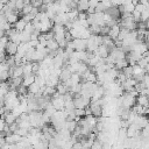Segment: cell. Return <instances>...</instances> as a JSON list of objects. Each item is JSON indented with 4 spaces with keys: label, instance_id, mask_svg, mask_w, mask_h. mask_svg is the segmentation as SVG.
<instances>
[{
    "label": "cell",
    "instance_id": "cell-2",
    "mask_svg": "<svg viewBox=\"0 0 149 149\" xmlns=\"http://www.w3.org/2000/svg\"><path fill=\"white\" fill-rule=\"evenodd\" d=\"M51 105L56 111H63L64 109V100L62 95H58L56 98H51Z\"/></svg>",
    "mask_w": 149,
    "mask_h": 149
},
{
    "label": "cell",
    "instance_id": "cell-27",
    "mask_svg": "<svg viewBox=\"0 0 149 149\" xmlns=\"http://www.w3.org/2000/svg\"><path fill=\"white\" fill-rule=\"evenodd\" d=\"M71 149H83V144H81V142H80V141H77V142H74Z\"/></svg>",
    "mask_w": 149,
    "mask_h": 149
},
{
    "label": "cell",
    "instance_id": "cell-3",
    "mask_svg": "<svg viewBox=\"0 0 149 149\" xmlns=\"http://www.w3.org/2000/svg\"><path fill=\"white\" fill-rule=\"evenodd\" d=\"M16 52H17V44L8 41L5 47V54L7 56H14V55H16Z\"/></svg>",
    "mask_w": 149,
    "mask_h": 149
},
{
    "label": "cell",
    "instance_id": "cell-29",
    "mask_svg": "<svg viewBox=\"0 0 149 149\" xmlns=\"http://www.w3.org/2000/svg\"><path fill=\"white\" fill-rule=\"evenodd\" d=\"M5 126H6V122H5V120H3V119H0V133L3 130Z\"/></svg>",
    "mask_w": 149,
    "mask_h": 149
},
{
    "label": "cell",
    "instance_id": "cell-9",
    "mask_svg": "<svg viewBox=\"0 0 149 149\" xmlns=\"http://www.w3.org/2000/svg\"><path fill=\"white\" fill-rule=\"evenodd\" d=\"M136 105H140V106H143V107H148V97L139 94L136 97Z\"/></svg>",
    "mask_w": 149,
    "mask_h": 149
},
{
    "label": "cell",
    "instance_id": "cell-30",
    "mask_svg": "<svg viewBox=\"0 0 149 149\" xmlns=\"http://www.w3.org/2000/svg\"><path fill=\"white\" fill-rule=\"evenodd\" d=\"M30 14H31V15L35 17V16L38 14V9H37V8H35V7H33V9L30 10Z\"/></svg>",
    "mask_w": 149,
    "mask_h": 149
},
{
    "label": "cell",
    "instance_id": "cell-17",
    "mask_svg": "<svg viewBox=\"0 0 149 149\" xmlns=\"http://www.w3.org/2000/svg\"><path fill=\"white\" fill-rule=\"evenodd\" d=\"M20 38H21V43H28L30 41V34L22 30L20 31Z\"/></svg>",
    "mask_w": 149,
    "mask_h": 149
},
{
    "label": "cell",
    "instance_id": "cell-31",
    "mask_svg": "<svg viewBox=\"0 0 149 149\" xmlns=\"http://www.w3.org/2000/svg\"><path fill=\"white\" fill-rule=\"evenodd\" d=\"M3 36H5V30L0 29V38H1V37H3Z\"/></svg>",
    "mask_w": 149,
    "mask_h": 149
},
{
    "label": "cell",
    "instance_id": "cell-19",
    "mask_svg": "<svg viewBox=\"0 0 149 149\" xmlns=\"http://www.w3.org/2000/svg\"><path fill=\"white\" fill-rule=\"evenodd\" d=\"M41 68H40V64H38V62H31V72H33V74L34 76H36L37 74V72H38V70H40Z\"/></svg>",
    "mask_w": 149,
    "mask_h": 149
},
{
    "label": "cell",
    "instance_id": "cell-14",
    "mask_svg": "<svg viewBox=\"0 0 149 149\" xmlns=\"http://www.w3.org/2000/svg\"><path fill=\"white\" fill-rule=\"evenodd\" d=\"M128 65V63H127V61L126 59H120V61H116L115 63H114V68L118 70V71H121L123 68H126Z\"/></svg>",
    "mask_w": 149,
    "mask_h": 149
},
{
    "label": "cell",
    "instance_id": "cell-10",
    "mask_svg": "<svg viewBox=\"0 0 149 149\" xmlns=\"http://www.w3.org/2000/svg\"><path fill=\"white\" fill-rule=\"evenodd\" d=\"M22 77H26V76H29V74H33L31 72V62H27L26 64L22 65Z\"/></svg>",
    "mask_w": 149,
    "mask_h": 149
},
{
    "label": "cell",
    "instance_id": "cell-5",
    "mask_svg": "<svg viewBox=\"0 0 149 149\" xmlns=\"http://www.w3.org/2000/svg\"><path fill=\"white\" fill-rule=\"evenodd\" d=\"M119 33H120V26L119 24H115V26H113V27H111L109 28V31H108V36L114 41V40H116L118 38V35H119Z\"/></svg>",
    "mask_w": 149,
    "mask_h": 149
},
{
    "label": "cell",
    "instance_id": "cell-7",
    "mask_svg": "<svg viewBox=\"0 0 149 149\" xmlns=\"http://www.w3.org/2000/svg\"><path fill=\"white\" fill-rule=\"evenodd\" d=\"M88 8V0H79L77 2V7L76 9L78 12H86Z\"/></svg>",
    "mask_w": 149,
    "mask_h": 149
},
{
    "label": "cell",
    "instance_id": "cell-25",
    "mask_svg": "<svg viewBox=\"0 0 149 149\" xmlns=\"http://www.w3.org/2000/svg\"><path fill=\"white\" fill-rule=\"evenodd\" d=\"M86 17H87V13L86 12H78V15H77L78 20H86Z\"/></svg>",
    "mask_w": 149,
    "mask_h": 149
},
{
    "label": "cell",
    "instance_id": "cell-12",
    "mask_svg": "<svg viewBox=\"0 0 149 149\" xmlns=\"http://www.w3.org/2000/svg\"><path fill=\"white\" fill-rule=\"evenodd\" d=\"M26 24H27V23H26V22H24L22 19H19V20H17V21L14 23V26H13V27H14V29H15L16 31H19V33H20V31H22V30L24 29Z\"/></svg>",
    "mask_w": 149,
    "mask_h": 149
},
{
    "label": "cell",
    "instance_id": "cell-4",
    "mask_svg": "<svg viewBox=\"0 0 149 149\" xmlns=\"http://www.w3.org/2000/svg\"><path fill=\"white\" fill-rule=\"evenodd\" d=\"M70 77H71V71L69 70L68 66L61 69V73H59V76H58V79H59L61 83H64L65 80L70 79Z\"/></svg>",
    "mask_w": 149,
    "mask_h": 149
},
{
    "label": "cell",
    "instance_id": "cell-1",
    "mask_svg": "<svg viewBox=\"0 0 149 149\" xmlns=\"http://www.w3.org/2000/svg\"><path fill=\"white\" fill-rule=\"evenodd\" d=\"M72 45L74 51H85L86 50V40L84 38H73Z\"/></svg>",
    "mask_w": 149,
    "mask_h": 149
},
{
    "label": "cell",
    "instance_id": "cell-18",
    "mask_svg": "<svg viewBox=\"0 0 149 149\" xmlns=\"http://www.w3.org/2000/svg\"><path fill=\"white\" fill-rule=\"evenodd\" d=\"M122 6H123V10L127 12V13H130V14H132V12H133L134 8H135V6L132 3V1L128 2V3H125V5H122Z\"/></svg>",
    "mask_w": 149,
    "mask_h": 149
},
{
    "label": "cell",
    "instance_id": "cell-26",
    "mask_svg": "<svg viewBox=\"0 0 149 149\" xmlns=\"http://www.w3.org/2000/svg\"><path fill=\"white\" fill-rule=\"evenodd\" d=\"M99 2H100V0H88V7L94 8Z\"/></svg>",
    "mask_w": 149,
    "mask_h": 149
},
{
    "label": "cell",
    "instance_id": "cell-23",
    "mask_svg": "<svg viewBox=\"0 0 149 149\" xmlns=\"http://www.w3.org/2000/svg\"><path fill=\"white\" fill-rule=\"evenodd\" d=\"M108 31H109V27H107L106 24L100 27V35H101V36L107 35V34H108Z\"/></svg>",
    "mask_w": 149,
    "mask_h": 149
},
{
    "label": "cell",
    "instance_id": "cell-20",
    "mask_svg": "<svg viewBox=\"0 0 149 149\" xmlns=\"http://www.w3.org/2000/svg\"><path fill=\"white\" fill-rule=\"evenodd\" d=\"M73 113H74V115H76L77 118H84V116H85V111H84V108H74Z\"/></svg>",
    "mask_w": 149,
    "mask_h": 149
},
{
    "label": "cell",
    "instance_id": "cell-15",
    "mask_svg": "<svg viewBox=\"0 0 149 149\" xmlns=\"http://www.w3.org/2000/svg\"><path fill=\"white\" fill-rule=\"evenodd\" d=\"M121 72L123 73V76L126 77V79H129L133 77V70H132V66L130 65H127L126 68H123L121 70Z\"/></svg>",
    "mask_w": 149,
    "mask_h": 149
},
{
    "label": "cell",
    "instance_id": "cell-11",
    "mask_svg": "<svg viewBox=\"0 0 149 149\" xmlns=\"http://www.w3.org/2000/svg\"><path fill=\"white\" fill-rule=\"evenodd\" d=\"M35 81V76L34 74H29V76H26V77H22V85L28 87L30 84H33Z\"/></svg>",
    "mask_w": 149,
    "mask_h": 149
},
{
    "label": "cell",
    "instance_id": "cell-22",
    "mask_svg": "<svg viewBox=\"0 0 149 149\" xmlns=\"http://www.w3.org/2000/svg\"><path fill=\"white\" fill-rule=\"evenodd\" d=\"M148 16H149V10L148 9H144L143 12H141V21L142 22H147Z\"/></svg>",
    "mask_w": 149,
    "mask_h": 149
},
{
    "label": "cell",
    "instance_id": "cell-13",
    "mask_svg": "<svg viewBox=\"0 0 149 149\" xmlns=\"http://www.w3.org/2000/svg\"><path fill=\"white\" fill-rule=\"evenodd\" d=\"M45 48H47L49 51H54V50H57V49H58V44H57V42L52 38V40L47 41V45H45Z\"/></svg>",
    "mask_w": 149,
    "mask_h": 149
},
{
    "label": "cell",
    "instance_id": "cell-16",
    "mask_svg": "<svg viewBox=\"0 0 149 149\" xmlns=\"http://www.w3.org/2000/svg\"><path fill=\"white\" fill-rule=\"evenodd\" d=\"M23 72H22V66H14L13 68V73L10 78H15V77H22Z\"/></svg>",
    "mask_w": 149,
    "mask_h": 149
},
{
    "label": "cell",
    "instance_id": "cell-24",
    "mask_svg": "<svg viewBox=\"0 0 149 149\" xmlns=\"http://www.w3.org/2000/svg\"><path fill=\"white\" fill-rule=\"evenodd\" d=\"M134 9L141 13V12H143L144 9H148V7H146L144 5H142V3H140V2H139L137 5H135V8H134Z\"/></svg>",
    "mask_w": 149,
    "mask_h": 149
},
{
    "label": "cell",
    "instance_id": "cell-8",
    "mask_svg": "<svg viewBox=\"0 0 149 149\" xmlns=\"http://www.w3.org/2000/svg\"><path fill=\"white\" fill-rule=\"evenodd\" d=\"M19 13L20 12H14V13H12V14H9V15H7L6 16V20H7V22L9 23V24H12V26H14V23L19 20Z\"/></svg>",
    "mask_w": 149,
    "mask_h": 149
},
{
    "label": "cell",
    "instance_id": "cell-28",
    "mask_svg": "<svg viewBox=\"0 0 149 149\" xmlns=\"http://www.w3.org/2000/svg\"><path fill=\"white\" fill-rule=\"evenodd\" d=\"M7 58V55L5 52H0V63H5Z\"/></svg>",
    "mask_w": 149,
    "mask_h": 149
},
{
    "label": "cell",
    "instance_id": "cell-21",
    "mask_svg": "<svg viewBox=\"0 0 149 149\" xmlns=\"http://www.w3.org/2000/svg\"><path fill=\"white\" fill-rule=\"evenodd\" d=\"M23 6H24L23 0H15V10L16 12H21Z\"/></svg>",
    "mask_w": 149,
    "mask_h": 149
},
{
    "label": "cell",
    "instance_id": "cell-6",
    "mask_svg": "<svg viewBox=\"0 0 149 149\" xmlns=\"http://www.w3.org/2000/svg\"><path fill=\"white\" fill-rule=\"evenodd\" d=\"M27 90H28V93H31V94H34V95L41 92V87H40V85H38L36 81H34L33 84H30V85L27 87ZM41 93H42V92H41Z\"/></svg>",
    "mask_w": 149,
    "mask_h": 149
}]
</instances>
